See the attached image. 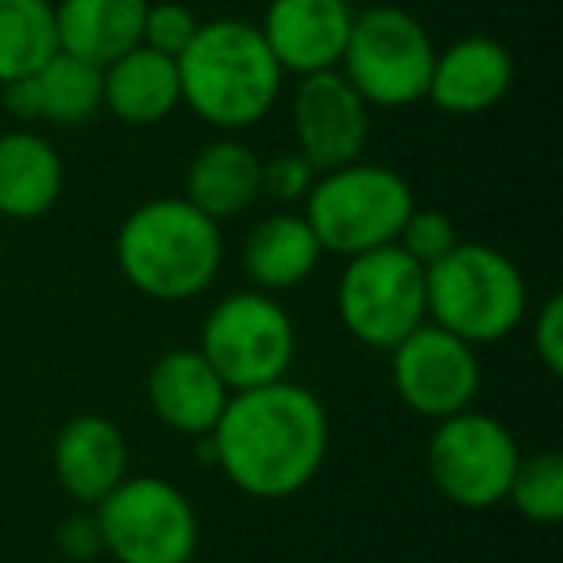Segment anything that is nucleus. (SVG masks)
<instances>
[{
	"label": "nucleus",
	"instance_id": "nucleus-28",
	"mask_svg": "<svg viewBox=\"0 0 563 563\" xmlns=\"http://www.w3.org/2000/svg\"><path fill=\"white\" fill-rule=\"evenodd\" d=\"M532 347H537L540 363L548 375L563 371V298H548L532 329Z\"/></svg>",
	"mask_w": 563,
	"mask_h": 563
},
{
	"label": "nucleus",
	"instance_id": "nucleus-10",
	"mask_svg": "<svg viewBox=\"0 0 563 563\" xmlns=\"http://www.w3.org/2000/svg\"><path fill=\"white\" fill-rule=\"evenodd\" d=\"M521 463L517 440L501 421L475 409L444 417L429 440V475L448 501L463 509H490L509 494Z\"/></svg>",
	"mask_w": 563,
	"mask_h": 563
},
{
	"label": "nucleus",
	"instance_id": "nucleus-15",
	"mask_svg": "<svg viewBox=\"0 0 563 563\" xmlns=\"http://www.w3.org/2000/svg\"><path fill=\"white\" fill-rule=\"evenodd\" d=\"M55 475L70 498L97 506L128 475V440L109 417H74L55 440Z\"/></svg>",
	"mask_w": 563,
	"mask_h": 563
},
{
	"label": "nucleus",
	"instance_id": "nucleus-5",
	"mask_svg": "<svg viewBox=\"0 0 563 563\" xmlns=\"http://www.w3.org/2000/svg\"><path fill=\"white\" fill-rule=\"evenodd\" d=\"M413 209L409 181L390 166L375 163H347L329 170L306 194V220L321 251H336L344 258L398 243L401 224Z\"/></svg>",
	"mask_w": 563,
	"mask_h": 563
},
{
	"label": "nucleus",
	"instance_id": "nucleus-7",
	"mask_svg": "<svg viewBox=\"0 0 563 563\" xmlns=\"http://www.w3.org/2000/svg\"><path fill=\"white\" fill-rule=\"evenodd\" d=\"M340 321L360 344L398 347L429 317L424 301V266L413 263L398 243L347 258L336 290Z\"/></svg>",
	"mask_w": 563,
	"mask_h": 563
},
{
	"label": "nucleus",
	"instance_id": "nucleus-30",
	"mask_svg": "<svg viewBox=\"0 0 563 563\" xmlns=\"http://www.w3.org/2000/svg\"><path fill=\"white\" fill-rule=\"evenodd\" d=\"M63 548L74 555V560H89V555L101 548V537H97V521H66L63 525Z\"/></svg>",
	"mask_w": 563,
	"mask_h": 563
},
{
	"label": "nucleus",
	"instance_id": "nucleus-4",
	"mask_svg": "<svg viewBox=\"0 0 563 563\" xmlns=\"http://www.w3.org/2000/svg\"><path fill=\"white\" fill-rule=\"evenodd\" d=\"M424 301L437 329L463 344H490L521 324L525 278L501 251L486 243H455L424 271Z\"/></svg>",
	"mask_w": 563,
	"mask_h": 563
},
{
	"label": "nucleus",
	"instance_id": "nucleus-23",
	"mask_svg": "<svg viewBox=\"0 0 563 563\" xmlns=\"http://www.w3.org/2000/svg\"><path fill=\"white\" fill-rule=\"evenodd\" d=\"M35 81H40L43 117L55 124H81L104 104L101 66H89L74 55H63V51L35 74Z\"/></svg>",
	"mask_w": 563,
	"mask_h": 563
},
{
	"label": "nucleus",
	"instance_id": "nucleus-26",
	"mask_svg": "<svg viewBox=\"0 0 563 563\" xmlns=\"http://www.w3.org/2000/svg\"><path fill=\"white\" fill-rule=\"evenodd\" d=\"M197 16L186 4H147L143 16V47L158 51V55L178 58L189 47V40L197 35Z\"/></svg>",
	"mask_w": 563,
	"mask_h": 563
},
{
	"label": "nucleus",
	"instance_id": "nucleus-18",
	"mask_svg": "<svg viewBox=\"0 0 563 563\" xmlns=\"http://www.w3.org/2000/svg\"><path fill=\"white\" fill-rule=\"evenodd\" d=\"M101 97L124 124L147 128L166 120L181 104L178 58L135 47L101 70Z\"/></svg>",
	"mask_w": 563,
	"mask_h": 563
},
{
	"label": "nucleus",
	"instance_id": "nucleus-12",
	"mask_svg": "<svg viewBox=\"0 0 563 563\" xmlns=\"http://www.w3.org/2000/svg\"><path fill=\"white\" fill-rule=\"evenodd\" d=\"M294 124H298V155L317 174L360 163L367 143V101L352 89L340 70H321L301 78L294 97Z\"/></svg>",
	"mask_w": 563,
	"mask_h": 563
},
{
	"label": "nucleus",
	"instance_id": "nucleus-21",
	"mask_svg": "<svg viewBox=\"0 0 563 563\" xmlns=\"http://www.w3.org/2000/svg\"><path fill=\"white\" fill-rule=\"evenodd\" d=\"M321 243L306 217L278 212L266 217L243 243V271L263 290H294L317 271Z\"/></svg>",
	"mask_w": 563,
	"mask_h": 563
},
{
	"label": "nucleus",
	"instance_id": "nucleus-16",
	"mask_svg": "<svg viewBox=\"0 0 563 563\" xmlns=\"http://www.w3.org/2000/svg\"><path fill=\"white\" fill-rule=\"evenodd\" d=\"M514 81V58L498 40L486 35H467V40L452 43L444 55H437L429 78V97L437 109L455 112V117H471V112H486L509 93Z\"/></svg>",
	"mask_w": 563,
	"mask_h": 563
},
{
	"label": "nucleus",
	"instance_id": "nucleus-9",
	"mask_svg": "<svg viewBox=\"0 0 563 563\" xmlns=\"http://www.w3.org/2000/svg\"><path fill=\"white\" fill-rule=\"evenodd\" d=\"M201 355L232 394L282 383L294 363V321L266 294H232L205 321Z\"/></svg>",
	"mask_w": 563,
	"mask_h": 563
},
{
	"label": "nucleus",
	"instance_id": "nucleus-17",
	"mask_svg": "<svg viewBox=\"0 0 563 563\" xmlns=\"http://www.w3.org/2000/svg\"><path fill=\"white\" fill-rule=\"evenodd\" d=\"M151 0H58V51L89 66H109L143 43V16Z\"/></svg>",
	"mask_w": 563,
	"mask_h": 563
},
{
	"label": "nucleus",
	"instance_id": "nucleus-3",
	"mask_svg": "<svg viewBox=\"0 0 563 563\" xmlns=\"http://www.w3.org/2000/svg\"><path fill=\"white\" fill-rule=\"evenodd\" d=\"M224 258L217 220L186 197L147 201L120 224L117 263L135 290L158 301H186L209 290Z\"/></svg>",
	"mask_w": 563,
	"mask_h": 563
},
{
	"label": "nucleus",
	"instance_id": "nucleus-6",
	"mask_svg": "<svg viewBox=\"0 0 563 563\" xmlns=\"http://www.w3.org/2000/svg\"><path fill=\"white\" fill-rule=\"evenodd\" d=\"M432 63H437V47L421 20L383 4V9H371L352 20L340 74L352 81V89L367 104L406 109V104L429 97Z\"/></svg>",
	"mask_w": 563,
	"mask_h": 563
},
{
	"label": "nucleus",
	"instance_id": "nucleus-29",
	"mask_svg": "<svg viewBox=\"0 0 563 563\" xmlns=\"http://www.w3.org/2000/svg\"><path fill=\"white\" fill-rule=\"evenodd\" d=\"M4 109L16 120H40L43 117V101H40V81L35 74L16 81H4Z\"/></svg>",
	"mask_w": 563,
	"mask_h": 563
},
{
	"label": "nucleus",
	"instance_id": "nucleus-14",
	"mask_svg": "<svg viewBox=\"0 0 563 563\" xmlns=\"http://www.w3.org/2000/svg\"><path fill=\"white\" fill-rule=\"evenodd\" d=\"M147 398L158 421L170 424L174 432L209 437V432L217 429L232 390L220 383V375L209 367V360H205L201 352L174 347V352H166L163 360L151 367Z\"/></svg>",
	"mask_w": 563,
	"mask_h": 563
},
{
	"label": "nucleus",
	"instance_id": "nucleus-13",
	"mask_svg": "<svg viewBox=\"0 0 563 563\" xmlns=\"http://www.w3.org/2000/svg\"><path fill=\"white\" fill-rule=\"evenodd\" d=\"M352 20L355 12L347 9V0H271L258 32L282 74L309 78L340 66Z\"/></svg>",
	"mask_w": 563,
	"mask_h": 563
},
{
	"label": "nucleus",
	"instance_id": "nucleus-1",
	"mask_svg": "<svg viewBox=\"0 0 563 563\" xmlns=\"http://www.w3.org/2000/svg\"><path fill=\"white\" fill-rule=\"evenodd\" d=\"M212 463L251 498L306 490L329 455V413L298 383H271L228 398L209 432Z\"/></svg>",
	"mask_w": 563,
	"mask_h": 563
},
{
	"label": "nucleus",
	"instance_id": "nucleus-2",
	"mask_svg": "<svg viewBox=\"0 0 563 563\" xmlns=\"http://www.w3.org/2000/svg\"><path fill=\"white\" fill-rule=\"evenodd\" d=\"M181 101L217 128H247L274 109L282 93V66L263 32L243 20L201 24L178 55Z\"/></svg>",
	"mask_w": 563,
	"mask_h": 563
},
{
	"label": "nucleus",
	"instance_id": "nucleus-20",
	"mask_svg": "<svg viewBox=\"0 0 563 563\" xmlns=\"http://www.w3.org/2000/svg\"><path fill=\"white\" fill-rule=\"evenodd\" d=\"M63 194V158L35 132L0 135V212L12 220L43 217Z\"/></svg>",
	"mask_w": 563,
	"mask_h": 563
},
{
	"label": "nucleus",
	"instance_id": "nucleus-19",
	"mask_svg": "<svg viewBox=\"0 0 563 563\" xmlns=\"http://www.w3.org/2000/svg\"><path fill=\"white\" fill-rule=\"evenodd\" d=\"M263 158L235 140H217L194 158L186 174V201L201 209L209 220H224L255 205L263 194Z\"/></svg>",
	"mask_w": 563,
	"mask_h": 563
},
{
	"label": "nucleus",
	"instance_id": "nucleus-24",
	"mask_svg": "<svg viewBox=\"0 0 563 563\" xmlns=\"http://www.w3.org/2000/svg\"><path fill=\"white\" fill-rule=\"evenodd\" d=\"M509 501L517 514L537 525H552L563 517V455L537 452L517 463L514 483H509Z\"/></svg>",
	"mask_w": 563,
	"mask_h": 563
},
{
	"label": "nucleus",
	"instance_id": "nucleus-22",
	"mask_svg": "<svg viewBox=\"0 0 563 563\" xmlns=\"http://www.w3.org/2000/svg\"><path fill=\"white\" fill-rule=\"evenodd\" d=\"M58 55L51 0H0V86L40 74Z\"/></svg>",
	"mask_w": 563,
	"mask_h": 563
},
{
	"label": "nucleus",
	"instance_id": "nucleus-11",
	"mask_svg": "<svg viewBox=\"0 0 563 563\" xmlns=\"http://www.w3.org/2000/svg\"><path fill=\"white\" fill-rule=\"evenodd\" d=\"M390 355L394 390L413 413L444 421L471 409L478 394V360L475 347L460 336L437 324H421L398 347H390Z\"/></svg>",
	"mask_w": 563,
	"mask_h": 563
},
{
	"label": "nucleus",
	"instance_id": "nucleus-8",
	"mask_svg": "<svg viewBox=\"0 0 563 563\" xmlns=\"http://www.w3.org/2000/svg\"><path fill=\"white\" fill-rule=\"evenodd\" d=\"M97 537L117 563H189L197 552V514L163 478H124L97 501Z\"/></svg>",
	"mask_w": 563,
	"mask_h": 563
},
{
	"label": "nucleus",
	"instance_id": "nucleus-25",
	"mask_svg": "<svg viewBox=\"0 0 563 563\" xmlns=\"http://www.w3.org/2000/svg\"><path fill=\"white\" fill-rule=\"evenodd\" d=\"M455 243H460L455 224L437 209H413L406 224H401V232H398V247L406 251L413 263H421L424 271H429L432 263H440V258H444Z\"/></svg>",
	"mask_w": 563,
	"mask_h": 563
},
{
	"label": "nucleus",
	"instance_id": "nucleus-27",
	"mask_svg": "<svg viewBox=\"0 0 563 563\" xmlns=\"http://www.w3.org/2000/svg\"><path fill=\"white\" fill-rule=\"evenodd\" d=\"M313 166L306 163L301 155H274L263 163V194H271L274 201H301L313 186Z\"/></svg>",
	"mask_w": 563,
	"mask_h": 563
}]
</instances>
